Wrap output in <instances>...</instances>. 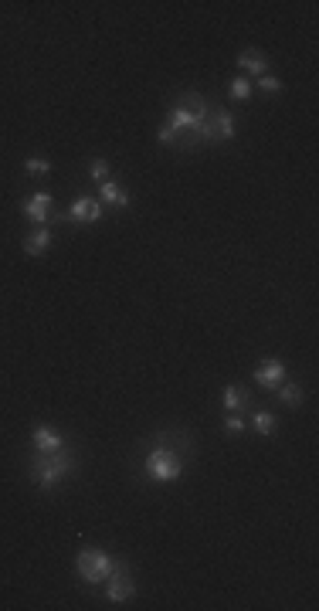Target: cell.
Instances as JSON below:
<instances>
[{
    "mask_svg": "<svg viewBox=\"0 0 319 611\" xmlns=\"http://www.w3.org/2000/svg\"><path fill=\"white\" fill-rule=\"evenodd\" d=\"M282 381H285V364L282 360H265V364L255 367V384L265 387V391H275Z\"/></svg>",
    "mask_w": 319,
    "mask_h": 611,
    "instance_id": "6",
    "label": "cell"
},
{
    "mask_svg": "<svg viewBox=\"0 0 319 611\" xmlns=\"http://www.w3.org/2000/svg\"><path fill=\"white\" fill-rule=\"evenodd\" d=\"M51 204H55V197H51L48 190H38V194H31V197L21 204V211H24V217H31L38 227H48L51 225Z\"/></svg>",
    "mask_w": 319,
    "mask_h": 611,
    "instance_id": "5",
    "label": "cell"
},
{
    "mask_svg": "<svg viewBox=\"0 0 319 611\" xmlns=\"http://www.w3.org/2000/svg\"><path fill=\"white\" fill-rule=\"evenodd\" d=\"M65 217H69L71 225H96L98 217H102V200L92 197V194H79V197L71 200Z\"/></svg>",
    "mask_w": 319,
    "mask_h": 611,
    "instance_id": "4",
    "label": "cell"
},
{
    "mask_svg": "<svg viewBox=\"0 0 319 611\" xmlns=\"http://www.w3.org/2000/svg\"><path fill=\"white\" fill-rule=\"evenodd\" d=\"M214 129H218V140H235V113L214 109Z\"/></svg>",
    "mask_w": 319,
    "mask_h": 611,
    "instance_id": "15",
    "label": "cell"
},
{
    "mask_svg": "<svg viewBox=\"0 0 319 611\" xmlns=\"http://www.w3.org/2000/svg\"><path fill=\"white\" fill-rule=\"evenodd\" d=\"M129 597H136V581L133 577H109L106 581V601L109 605H123Z\"/></svg>",
    "mask_w": 319,
    "mask_h": 611,
    "instance_id": "10",
    "label": "cell"
},
{
    "mask_svg": "<svg viewBox=\"0 0 319 611\" xmlns=\"http://www.w3.org/2000/svg\"><path fill=\"white\" fill-rule=\"evenodd\" d=\"M48 170H51V163H48L44 157H28V160H24V173H28V177H34V180H44V177H48Z\"/></svg>",
    "mask_w": 319,
    "mask_h": 611,
    "instance_id": "17",
    "label": "cell"
},
{
    "mask_svg": "<svg viewBox=\"0 0 319 611\" xmlns=\"http://www.w3.org/2000/svg\"><path fill=\"white\" fill-rule=\"evenodd\" d=\"M221 404H224V411H228V414H238V411H245V408H251V394L245 391V387L228 384V387H224Z\"/></svg>",
    "mask_w": 319,
    "mask_h": 611,
    "instance_id": "11",
    "label": "cell"
},
{
    "mask_svg": "<svg viewBox=\"0 0 319 611\" xmlns=\"http://www.w3.org/2000/svg\"><path fill=\"white\" fill-rule=\"evenodd\" d=\"M224 431H228V435H241V431H245V418H241V414H228V418H224Z\"/></svg>",
    "mask_w": 319,
    "mask_h": 611,
    "instance_id": "20",
    "label": "cell"
},
{
    "mask_svg": "<svg viewBox=\"0 0 319 611\" xmlns=\"http://www.w3.org/2000/svg\"><path fill=\"white\" fill-rule=\"evenodd\" d=\"M75 472V455L61 445L58 452H34L28 462V476L38 489H58Z\"/></svg>",
    "mask_w": 319,
    "mask_h": 611,
    "instance_id": "1",
    "label": "cell"
},
{
    "mask_svg": "<svg viewBox=\"0 0 319 611\" xmlns=\"http://www.w3.org/2000/svg\"><path fill=\"white\" fill-rule=\"evenodd\" d=\"M51 238H55V235H51V227H34L28 238H24V252L34 255V258L44 255V252L51 248Z\"/></svg>",
    "mask_w": 319,
    "mask_h": 611,
    "instance_id": "12",
    "label": "cell"
},
{
    "mask_svg": "<svg viewBox=\"0 0 319 611\" xmlns=\"http://www.w3.org/2000/svg\"><path fill=\"white\" fill-rule=\"evenodd\" d=\"M258 88H262L265 96H282V78H275V75H262V78H258Z\"/></svg>",
    "mask_w": 319,
    "mask_h": 611,
    "instance_id": "19",
    "label": "cell"
},
{
    "mask_svg": "<svg viewBox=\"0 0 319 611\" xmlns=\"http://www.w3.org/2000/svg\"><path fill=\"white\" fill-rule=\"evenodd\" d=\"M251 428H255V431H258L262 438H272V435L278 431V418H275L272 411H265V408H258V411L251 414Z\"/></svg>",
    "mask_w": 319,
    "mask_h": 611,
    "instance_id": "13",
    "label": "cell"
},
{
    "mask_svg": "<svg viewBox=\"0 0 319 611\" xmlns=\"http://www.w3.org/2000/svg\"><path fill=\"white\" fill-rule=\"evenodd\" d=\"M275 398L285 404V408H299L305 401V391L299 384H289V381H282V384L275 387Z\"/></svg>",
    "mask_w": 319,
    "mask_h": 611,
    "instance_id": "14",
    "label": "cell"
},
{
    "mask_svg": "<svg viewBox=\"0 0 319 611\" xmlns=\"http://www.w3.org/2000/svg\"><path fill=\"white\" fill-rule=\"evenodd\" d=\"M143 469H146L153 483H177L183 476V455L177 448H170V445H156V448H150Z\"/></svg>",
    "mask_w": 319,
    "mask_h": 611,
    "instance_id": "2",
    "label": "cell"
},
{
    "mask_svg": "<svg viewBox=\"0 0 319 611\" xmlns=\"http://www.w3.org/2000/svg\"><path fill=\"white\" fill-rule=\"evenodd\" d=\"M75 570H79V577L85 584H102L109 581L112 574V557L106 550H98V547H82L79 557H75Z\"/></svg>",
    "mask_w": 319,
    "mask_h": 611,
    "instance_id": "3",
    "label": "cell"
},
{
    "mask_svg": "<svg viewBox=\"0 0 319 611\" xmlns=\"http://www.w3.org/2000/svg\"><path fill=\"white\" fill-rule=\"evenodd\" d=\"M228 96H231L235 102H248L251 96H255V86H251V78H245V75L231 78V86H228Z\"/></svg>",
    "mask_w": 319,
    "mask_h": 611,
    "instance_id": "16",
    "label": "cell"
},
{
    "mask_svg": "<svg viewBox=\"0 0 319 611\" xmlns=\"http://www.w3.org/2000/svg\"><path fill=\"white\" fill-rule=\"evenodd\" d=\"M96 197L102 200V204L116 207V211H126V207H129V194H126V187H119L116 180H112V177L98 184V194H96Z\"/></svg>",
    "mask_w": 319,
    "mask_h": 611,
    "instance_id": "9",
    "label": "cell"
},
{
    "mask_svg": "<svg viewBox=\"0 0 319 611\" xmlns=\"http://www.w3.org/2000/svg\"><path fill=\"white\" fill-rule=\"evenodd\" d=\"M109 160H102V157H96L92 163H88V177L96 180V184H102V180H109Z\"/></svg>",
    "mask_w": 319,
    "mask_h": 611,
    "instance_id": "18",
    "label": "cell"
},
{
    "mask_svg": "<svg viewBox=\"0 0 319 611\" xmlns=\"http://www.w3.org/2000/svg\"><path fill=\"white\" fill-rule=\"evenodd\" d=\"M238 68L245 71V78H248V75L262 78V75H268V55H265L262 48H245V51L238 55Z\"/></svg>",
    "mask_w": 319,
    "mask_h": 611,
    "instance_id": "7",
    "label": "cell"
},
{
    "mask_svg": "<svg viewBox=\"0 0 319 611\" xmlns=\"http://www.w3.org/2000/svg\"><path fill=\"white\" fill-rule=\"evenodd\" d=\"M31 445H34V452H58L65 445V435L51 425H38L31 431Z\"/></svg>",
    "mask_w": 319,
    "mask_h": 611,
    "instance_id": "8",
    "label": "cell"
}]
</instances>
